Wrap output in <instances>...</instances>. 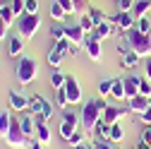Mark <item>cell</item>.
<instances>
[{"label": "cell", "instance_id": "cell-1", "mask_svg": "<svg viewBox=\"0 0 151 149\" xmlns=\"http://www.w3.org/2000/svg\"><path fill=\"white\" fill-rule=\"evenodd\" d=\"M36 77H39V63H36L31 55L22 53L19 58H17V80H19V84H29Z\"/></svg>", "mask_w": 151, "mask_h": 149}, {"label": "cell", "instance_id": "cell-2", "mask_svg": "<svg viewBox=\"0 0 151 149\" xmlns=\"http://www.w3.org/2000/svg\"><path fill=\"white\" fill-rule=\"evenodd\" d=\"M125 36V34H122ZM127 43H129V48L134 51L139 58H151V36H146V34H142V31H137V29H132V31H127Z\"/></svg>", "mask_w": 151, "mask_h": 149}, {"label": "cell", "instance_id": "cell-3", "mask_svg": "<svg viewBox=\"0 0 151 149\" xmlns=\"http://www.w3.org/2000/svg\"><path fill=\"white\" fill-rule=\"evenodd\" d=\"M101 113H103V111L96 106V101H93V99H86V103L82 106V113H79V120H82L84 132H93L96 123L101 120Z\"/></svg>", "mask_w": 151, "mask_h": 149}, {"label": "cell", "instance_id": "cell-4", "mask_svg": "<svg viewBox=\"0 0 151 149\" xmlns=\"http://www.w3.org/2000/svg\"><path fill=\"white\" fill-rule=\"evenodd\" d=\"M39 29H41V17H39V14L24 12L22 17H17V31H19L22 39H29V41H31Z\"/></svg>", "mask_w": 151, "mask_h": 149}, {"label": "cell", "instance_id": "cell-5", "mask_svg": "<svg viewBox=\"0 0 151 149\" xmlns=\"http://www.w3.org/2000/svg\"><path fill=\"white\" fill-rule=\"evenodd\" d=\"M67 55H72V43H70L67 39H58V41L53 43V48L48 51V58H46V60H48V65H50V67L58 70Z\"/></svg>", "mask_w": 151, "mask_h": 149}, {"label": "cell", "instance_id": "cell-6", "mask_svg": "<svg viewBox=\"0 0 151 149\" xmlns=\"http://www.w3.org/2000/svg\"><path fill=\"white\" fill-rule=\"evenodd\" d=\"M10 147H14V149H24V147H29L31 144V140L24 135V130H22V125H19V116H12V125H10V132L3 137Z\"/></svg>", "mask_w": 151, "mask_h": 149}, {"label": "cell", "instance_id": "cell-7", "mask_svg": "<svg viewBox=\"0 0 151 149\" xmlns=\"http://www.w3.org/2000/svg\"><path fill=\"white\" fill-rule=\"evenodd\" d=\"M79 123H82L79 116L74 113V111H67V108H65V111H63V123H60V137L67 142V140L79 130Z\"/></svg>", "mask_w": 151, "mask_h": 149}, {"label": "cell", "instance_id": "cell-8", "mask_svg": "<svg viewBox=\"0 0 151 149\" xmlns=\"http://www.w3.org/2000/svg\"><path fill=\"white\" fill-rule=\"evenodd\" d=\"M65 94H67V101H70V106H77V103H82V87H79V82H77V77L74 74H67V80H65Z\"/></svg>", "mask_w": 151, "mask_h": 149}, {"label": "cell", "instance_id": "cell-9", "mask_svg": "<svg viewBox=\"0 0 151 149\" xmlns=\"http://www.w3.org/2000/svg\"><path fill=\"white\" fill-rule=\"evenodd\" d=\"M82 48L86 51L89 60H93V63H99V60H101V55H103V48H101V41H99L93 34H86V39H84V46H82Z\"/></svg>", "mask_w": 151, "mask_h": 149}, {"label": "cell", "instance_id": "cell-10", "mask_svg": "<svg viewBox=\"0 0 151 149\" xmlns=\"http://www.w3.org/2000/svg\"><path fill=\"white\" fill-rule=\"evenodd\" d=\"M110 22L115 24L122 34H125V31H132L134 24H137V20H134V14H132V12H118V14L110 17Z\"/></svg>", "mask_w": 151, "mask_h": 149}, {"label": "cell", "instance_id": "cell-11", "mask_svg": "<svg viewBox=\"0 0 151 149\" xmlns=\"http://www.w3.org/2000/svg\"><path fill=\"white\" fill-rule=\"evenodd\" d=\"M65 39L72 43V46H84V39H86V31L74 22V24H65Z\"/></svg>", "mask_w": 151, "mask_h": 149}, {"label": "cell", "instance_id": "cell-12", "mask_svg": "<svg viewBox=\"0 0 151 149\" xmlns=\"http://www.w3.org/2000/svg\"><path fill=\"white\" fill-rule=\"evenodd\" d=\"M7 103H10V108L14 111V113H24V111H29V96L19 94V91H10Z\"/></svg>", "mask_w": 151, "mask_h": 149}, {"label": "cell", "instance_id": "cell-13", "mask_svg": "<svg viewBox=\"0 0 151 149\" xmlns=\"http://www.w3.org/2000/svg\"><path fill=\"white\" fill-rule=\"evenodd\" d=\"M151 106V99H146V96H142V94H137V96H132V99H127V108L132 111V113H144V111Z\"/></svg>", "mask_w": 151, "mask_h": 149}, {"label": "cell", "instance_id": "cell-14", "mask_svg": "<svg viewBox=\"0 0 151 149\" xmlns=\"http://www.w3.org/2000/svg\"><path fill=\"white\" fill-rule=\"evenodd\" d=\"M125 82V96L132 99L139 94V87H142V77H137V74H129V77H122Z\"/></svg>", "mask_w": 151, "mask_h": 149}, {"label": "cell", "instance_id": "cell-15", "mask_svg": "<svg viewBox=\"0 0 151 149\" xmlns=\"http://www.w3.org/2000/svg\"><path fill=\"white\" fill-rule=\"evenodd\" d=\"M19 125H22V130H24V135L31 140V135H36V118H34V113H29V111H24V113L19 116Z\"/></svg>", "mask_w": 151, "mask_h": 149}, {"label": "cell", "instance_id": "cell-16", "mask_svg": "<svg viewBox=\"0 0 151 149\" xmlns=\"http://www.w3.org/2000/svg\"><path fill=\"white\" fill-rule=\"evenodd\" d=\"M22 53H24V39H22L19 34L10 36V41H7V55H10V58H19Z\"/></svg>", "mask_w": 151, "mask_h": 149}, {"label": "cell", "instance_id": "cell-17", "mask_svg": "<svg viewBox=\"0 0 151 149\" xmlns=\"http://www.w3.org/2000/svg\"><path fill=\"white\" fill-rule=\"evenodd\" d=\"M46 99L41 96V94H31L29 96V113H34V116H41L43 113V108H46Z\"/></svg>", "mask_w": 151, "mask_h": 149}, {"label": "cell", "instance_id": "cell-18", "mask_svg": "<svg viewBox=\"0 0 151 149\" xmlns=\"http://www.w3.org/2000/svg\"><path fill=\"white\" fill-rule=\"evenodd\" d=\"M36 118V116H34ZM36 140L41 144H50V130H48V123L46 120H39L36 118Z\"/></svg>", "mask_w": 151, "mask_h": 149}, {"label": "cell", "instance_id": "cell-19", "mask_svg": "<svg viewBox=\"0 0 151 149\" xmlns=\"http://www.w3.org/2000/svg\"><path fill=\"white\" fill-rule=\"evenodd\" d=\"M113 27H115V24L108 20V22H103V24H96V29H93L91 34L96 36L99 41H103V39H110V36H113Z\"/></svg>", "mask_w": 151, "mask_h": 149}, {"label": "cell", "instance_id": "cell-20", "mask_svg": "<svg viewBox=\"0 0 151 149\" xmlns=\"http://www.w3.org/2000/svg\"><path fill=\"white\" fill-rule=\"evenodd\" d=\"M48 14H50V20H55V22H65V17H67L65 7L58 3V0H53V3L48 5Z\"/></svg>", "mask_w": 151, "mask_h": 149}, {"label": "cell", "instance_id": "cell-21", "mask_svg": "<svg viewBox=\"0 0 151 149\" xmlns=\"http://www.w3.org/2000/svg\"><path fill=\"white\" fill-rule=\"evenodd\" d=\"M120 116H125V111H120V108H115V106H108L103 113H101V118L108 123V125H113V123H118L120 120Z\"/></svg>", "mask_w": 151, "mask_h": 149}, {"label": "cell", "instance_id": "cell-22", "mask_svg": "<svg viewBox=\"0 0 151 149\" xmlns=\"http://www.w3.org/2000/svg\"><path fill=\"white\" fill-rule=\"evenodd\" d=\"M137 65H139V55H137L134 51H127V53H122V58H120V67L134 70Z\"/></svg>", "mask_w": 151, "mask_h": 149}, {"label": "cell", "instance_id": "cell-23", "mask_svg": "<svg viewBox=\"0 0 151 149\" xmlns=\"http://www.w3.org/2000/svg\"><path fill=\"white\" fill-rule=\"evenodd\" d=\"M149 12H151V0H137V3H134V10H132L134 20H139V17H146Z\"/></svg>", "mask_w": 151, "mask_h": 149}, {"label": "cell", "instance_id": "cell-24", "mask_svg": "<svg viewBox=\"0 0 151 149\" xmlns=\"http://www.w3.org/2000/svg\"><path fill=\"white\" fill-rule=\"evenodd\" d=\"M110 99H115V101H125V82L122 77H115V84H113V91H110Z\"/></svg>", "mask_w": 151, "mask_h": 149}, {"label": "cell", "instance_id": "cell-25", "mask_svg": "<svg viewBox=\"0 0 151 149\" xmlns=\"http://www.w3.org/2000/svg\"><path fill=\"white\" fill-rule=\"evenodd\" d=\"M108 140L115 142V144H120V142L125 140V130H122L120 123H113V125H110V135H108Z\"/></svg>", "mask_w": 151, "mask_h": 149}, {"label": "cell", "instance_id": "cell-26", "mask_svg": "<svg viewBox=\"0 0 151 149\" xmlns=\"http://www.w3.org/2000/svg\"><path fill=\"white\" fill-rule=\"evenodd\" d=\"M86 14L93 20V24H103V22H108V20H110V17H108L103 10H99V7H89V10H86Z\"/></svg>", "mask_w": 151, "mask_h": 149}, {"label": "cell", "instance_id": "cell-27", "mask_svg": "<svg viewBox=\"0 0 151 149\" xmlns=\"http://www.w3.org/2000/svg\"><path fill=\"white\" fill-rule=\"evenodd\" d=\"M93 135H96L99 140H108V135H110V125L101 118V120L96 123V127H93Z\"/></svg>", "mask_w": 151, "mask_h": 149}, {"label": "cell", "instance_id": "cell-28", "mask_svg": "<svg viewBox=\"0 0 151 149\" xmlns=\"http://www.w3.org/2000/svg\"><path fill=\"white\" fill-rule=\"evenodd\" d=\"M65 80H67V74L60 72V70H55V72L50 74V87H53V89H63V87H65Z\"/></svg>", "mask_w": 151, "mask_h": 149}, {"label": "cell", "instance_id": "cell-29", "mask_svg": "<svg viewBox=\"0 0 151 149\" xmlns=\"http://www.w3.org/2000/svg\"><path fill=\"white\" fill-rule=\"evenodd\" d=\"M10 125H12V116L7 113V111H3V113H0V135H7L10 132Z\"/></svg>", "mask_w": 151, "mask_h": 149}, {"label": "cell", "instance_id": "cell-30", "mask_svg": "<svg viewBox=\"0 0 151 149\" xmlns=\"http://www.w3.org/2000/svg\"><path fill=\"white\" fill-rule=\"evenodd\" d=\"M77 24H79V27H82V29H84L86 34H91L93 29H96V24H93V20H91V17H89L86 12H84V14H79V20H77Z\"/></svg>", "mask_w": 151, "mask_h": 149}, {"label": "cell", "instance_id": "cell-31", "mask_svg": "<svg viewBox=\"0 0 151 149\" xmlns=\"http://www.w3.org/2000/svg\"><path fill=\"white\" fill-rule=\"evenodd\" d=\"M134 29L142 31V34H146V36H151V20H149V14L146 17H139L137 24H134Z\"/></svg>", "mask_w": 151, "mask_h": 149}, {"label": "cell", "instance_id": "cell-32", "mask_svg": "<svg viewBox=\"0 0 151 149\" xmlns=\"http://www.w3.org/2000/svg\"><path fill=\"white\" fill-rule=\"evenodd\" d=\"M113 84H115V77H108V80L99 82V94H101V96H110V91H113Z\"/></svg>", "mask_w": 151, "mask_h": 149}, {"label": "cell", "instance_id": "cell-33", "mask_svg": "<svg viewBox=\"0 0 151 149\" xmlns=\"http://www.w3.org/2000/svg\"><path fill=\"white\" fill-rule=\"evenodd\" d=\"M55 106L58 108H67L70 106V101H67V94H65V89H55Z\"/></svg>", "mask_w": 151, "mask_h": 149}, {"label": "cell", "instance_id": "cell-34", "mask_svg": "<svg viewBox=\"0 0 151 149\" xmlns=\"http://www.w3.org/2000/svg\"><path fill=\"white\" fill-rule=\"evenodd\" d=\"M0 17H3V20H5L7 24H12V22L17 20V14L12 12V7H10V3H5L3 7H0Z\"/></svg>", "mask_w": 151, "mask_h": 149}, {"label": "cell", "instance_id": "cell-35", "mask_svg": "<svg viewBox=\"0 0 151 149\" xmlns=\"http://www.w3.org/2000/svg\"><path fill=\"white\" fill-rule=\"evenodd\" d=\"M50 36H53L55 41H58V39H65V24H63V22L53 24V27H50Z\"/></svg>", "mask_w": 151, "mask_h": 149}, {"label": "cell", "instance_id": "cell-36", "mask_svg": "<svg viewBox=\"0 0 151 149\" xmlns=\"http://www.w3.org/2000/svg\"><path fill=\"white\" fill-rule=\"evenodd\" d=\"M10 3V7H12V12L17 14V17H22L27 10H24V0H7Z\"/></svg>", "mask_w": 151, "mask_h": 149}, {"label": "cell", "instance_id": "cell-37", "mask_svg": "<svg viewBox=\"0 0 151 149\" xmlns=\"http://www.w3.org/2000/svg\"><path fill=\"white\" fill-rule=\"evenodd\" d=\"M137 0H118V12H132Z\"/></svg>", "mask_w": 151, "mask_h": 149}, {"label": "cell", "instance_id": "cell-38", "mask_svg": "<svg viewBox=\"0 0 151 149\" xmlns=\"http://www.w3.org/2000/svg\"><path fill=\"white\" fill-rule=\"evenodd\" d=\"M82 142H84V132H82V130H77V132H74V135L67 140V144H70L72 149H74V147H79Z\"/></svg>", "mask_w": 151, "mask_h": 149}, {"label": "cell", "instance_id": "cell-39", "mask_svg": "<svg viewBox=\"0 0 151 149\" xmlns=\"http://www.w3.org/2000/svg\"><path fill=\"white\" fill-rule=\"evenodd\" d=\"M139 94H142V96H146V99H151V80L142 77V87H139Z\"/></svg>", "mask_w": 151, "mask_h": 149}, {"label": "cell", "instance_id": "cell-40", "mask_svg": "<svg viewBox=\"0 0 151 149\" xmlns=\"http://www.w3.org/2000/svg\"><path fill=\"white\" fill-rule=\"evenodd\" d=\"M91 149H115V142H110V140H99V142H93Z\"/></svg>", "mask_w": 151, "mask_h": 149}, {"label": "cell", "instance_id": "cell-41", "mask_svg": "<svg viewBox=\"0 0 151 149\" xmlns=\"http://www.w3.org/2000/svg\"><path fill=\"white\" fill-rule=\"evenodd\" d=\"M24 10L29 14H39V0H24Z\"/></svg>", "mask_w": 151, "mask_h": 149}, {"label": "cell", "instance_id": "cell-42", "mask_svg": "<svg viewBox=\"0 0 151 149\" xmlns=\"http://www.w3.org/2000/svg\"><path fill=\"white\" fill-rule=\"evenodd\" d=\"M58 3L65 7V12H67V17L70 14H74V12H77V7H74V3H72V0H58Z\"/></svg>", "mask_w": 151, "mask_h": 149}, {"label": "cell", "instance_id": "cell-43", "mask_svg": "<svg viewBox=\"0 0 151 149\" xmlns=\"http://www.w3.org/2000/svg\"><path fill=\"white\" fill-rule=\"evenodd\" d=\"M7 34H10V24L3 20V17H0V39H5Z\"/></svg>", "mask_w": 151, "mask_h": 149}, {"label": "cell", "instance_id": "cell-44", "mask_svg": "<svg viewBox=\"0 0 151 149\" xmlns=\"http://www.w3.org/2000/svg\"><path fill=\"white\" fill-rule=\"evenodd\" d=\"M72 3H74V7H77V12H82V14H84V12L89 10V5H86V0H72Z\"/></svg>", "mask_w": 151, "mask_h": 149}, {"label": "cell", "instance_id": "cell-45", "mask_svg": "<svg viewBox=\"0 0 151 149\" xmlns=\"http://www.w3.org/2000/svg\"><path fill=\"white\" fill-rule=\"evenodd\" d=\"M142 140L151 144V125H144V130H142Z\"/></svg>", "mask_w": 151, "mask_h": 149}, {"label": "cell", "instance_id": "cell-46", "mask_svg": "<svg viewBox=\"0 0 151 149\" xmlns=\"http://www.w3.org/2000/svg\"><path fill=\"white\" fill-rule=\"evenodd\" d=\"M144 77L151 80V58H144Z\"/></svg>", "mask_w": 151, "mask_h": 149}, {"label": "cell", "instance_id": "cell-47", "mask_svg": "<svg viewBox=\"0 0 151 149\" xmlns=\"http://www.w3.org/2000/svg\"><path fill=\"white\" fill-rule=\"evenodd\" d=\"M142 120H144V125H151V106L142 113Z\"/></svg>", "mask_w": 151, "mask_h": 149}, {"label": "cell", "instance_id": "cell-48", "mask_svg": "<svg viewBox=\"0 0 151 149\" xmlns=\"http://www.w3.org/2000/svg\"><path fill=\"white\" fill-rule=\"evenodd\" d=\"M134 149H151V144H149V142H144V140H139V144H137Z\"/></svg>", "mask_w": 151, "mask_h": 149}, {"label": "cell", "instance_id": "cell-49", "mask_svg": "<svg viewBox=\"0 0 151 149\" xmlns=\"http://www.w3.org/2000/svg\"><path fill=\"white\" fill-rule=\"evenodd\" d=\"M29 149H43V144H41V142H39V140H34V142H31V144H29Z\"/></svg>", "mask_w": 151, "mask_h": 149}, {"label": "cell", "instance_id": "cell-50", "mask_svg": "<svg viewBox=\"0 0 151 149\" xmlns=\"http://www.w3.org/2000/svg\"><path fill=\"white\" fill-rule=\"evenodd\" d=\"M0 41H3V39H0Z\"/></svg>", "mask_w": 151, "mask_h": 149}]
</instances>
